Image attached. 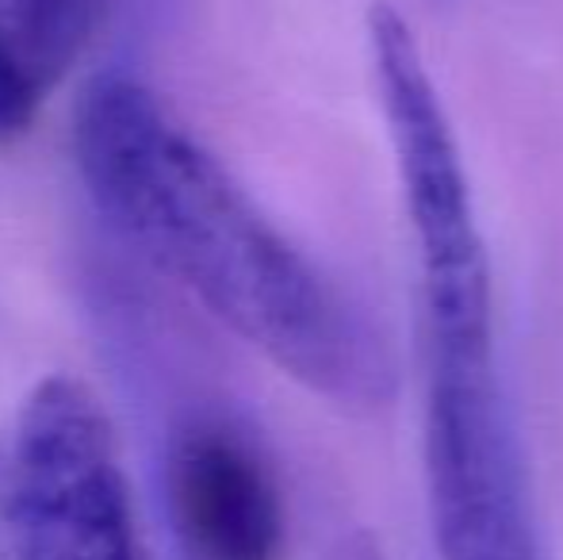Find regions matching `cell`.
<instances>
[{
  "label": "cell",
  "instance_id": "1",
  "mask_svg": "<svg viewBox=\"0 0 563 560\" xmlns=\"http://www.w3.org/2000/svg\"><path fill=\"white\" fill-rule=\"evenodd\" d=\"M74 162L108 223L280 373L349 415L395 404L384 330L150 85L104 74L81 92Z\"/></svg>",
  "mask_w": 563,
  "mask_h": 560
},
{
  "label": "cell",
  "instance_id": "2",
  "mask_svg": "<svg viewBox=\"0 0 563 560\" xmlns=\"http://www.w3.org/2000/svg\"><path fill=\"white\" fill-rule=\"evenodd\" d=\"M4 560H154L104 404L77 376H46L0 441Z\"/></svg>",
  "mask_w": 563,
  "mask_h": 560
},
{
  "label": "cell",
  "instance_id": "3",
  "mask_svg": "<svg viewBox=\"0 0 563 560\" xmlns=\"http://www.w3.org/2000/svg\"><path fill=\"white\" fill-rule=\"evenodd\" d=\"M422 457L441 560H549L495 334L426 338Z\"/></svg>",
  "mask_w": 563,
  "mask_h": 560
},
{
  "label": "cell",
  "instance_id": "4",
  "mask_svg": "<svg viewBox=\"0 0 563 560\" xmlns=\"http://www.w3.org/2000/svg\"><path fill=\"white\" fill-rule=\"evenodd\" d=\"M372 74L422 270L426 334L495 327V284L472 180L410 23L391 4L368 15Z\"/></svg>",
  "mask_w": 563,
  "mask_h": 560
},
{
  "label": "cell",
  "instance_id": "5",
  "mask_svg": "<svg viewBox=\"0 0 563 560\" xmlns=\"http://www.w3.org/2000/svg\"><path fill=\"white\" fill-rule=\"evenodd\" d=\"M177 560H284L288 510L265 449L230 419H192L165 449Z\"/></svg>",
  "mask_w": 563,
  "mask_h": 560
},
{
  "label": "cell",
  "instance_id": "6",
  "mask_svg": "<svg viewBox=\"0 0 563 560\" xmlns=\"http://www.w3.org/2000/svg\"><path fill=\"white\" fill-rule=\"evenodd\" d=\"M119 0H0V146L23 139Z\"/></svg>",
  "mask_w": 563,
  "mask_h": 560
},
{
  "label": "cell",
  "instance_id": "7",
  "mask_svg": "<svg viewBox=\"0 0 563 560\" xmlns=\"http://www.w3.org/2000/svg\"><path fill=\"white\" fill-rule=\"evenodd\" d=\"M327 560H387V553L379 546V538H372L368 530H356L349 538H341L327 553Z\"/></svg>",
  "mask_w": 563,
  "mask_h": 560
}]
</instances>
